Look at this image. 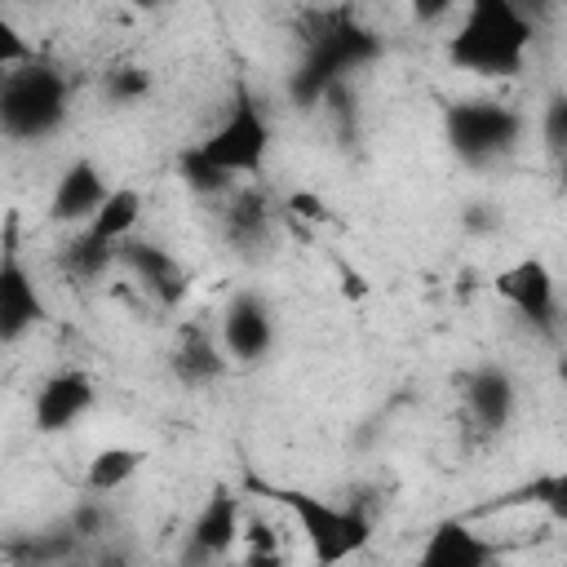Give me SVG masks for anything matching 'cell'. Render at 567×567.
Here are the masks:
<instances>
[{"label":"cell","instance_id":"13","mask_svg":"<svg viewBox=\"0 0 567 567\" xmlns=\"http://www.w3.org/2000/svg\"><path fill=\"white\" fill-rule=\"evenodd\" d=\"M106 177L93 159H71L53 186V199H49V221L58 226H75V221H89L97 213V204L106 199Z\"/></svg>","mask_w":567,"mask_h":567},{"label":"cell","instance_id":"29","mask_svg":"<svg viewBox=\"0 0 567 567\" xmlns=\"http://www.w3.org/2000/svg\"><path fill=\"white\" fill-rule=\"evenodd\" d=\"M128 4H133V9H159L164 0H128Z\"/></svg>","mask_w":567,"mask_h":567},{"label":"cell","instance_id":"9","mask_svg":"<svg viewBox=\"0 0 567 567\" xmlns=\"http://www.w3.org/2000/svg\"><path fill=\"white\" fill-rule=\"evenodd\" d=\"M270 341H275L270 306L257 292H235L230 306L221 310V350H226V359L257 363V359H266Z\"/></svg>","mask_w":567,"mask_h":567},{"label":"cell","instance_id":"4","mask_svg":"<svg viewBox=\"0 0 567 567\" xmlns=\"http://www.w3.org/2000/svg\"><path fill=\"white\" fill-rule=\"evenodd\" d=\"M518 133H523V115L509 111L505 102H456V106H447V142L474 168L505 159L518 146Z\"/></svg>","mask_w":567,"mask_h":567},{"label":"cell","instance_id":"22","mask_svg":"<svg viewBox=\"0 0 567 567\" xmlns=\"http://www.w3.org/2000/svg\"><path fill=\"white\" fill-rule=\"evenodd\" d=\"M102 89L115 106H128V102H142L151 93V75H146V66H115Z\"/></svg>","mask_w":567,"mask_h":567},{"label":"cell","instance_id":"19","mask_svg":"<svg viewBox=\"0 0 567 567\" xmlns=\"http://www.w3.org/2000/svg\"><path fill=\"white\" fill-rule=\"evenodd\" d=\"M115 261V244H106V239H97V235H89V230H80L66 248H62V270L71 275V279H97L106 266Z\"/></svg>","mask_w":567,"mask_h":567},{"label":"cell","instance_id":"14","mask_svg":"<svg viewBox=\"0 0 567 567\" xmlns=\"http://www.w3.org/2000/svg\"><path fill=\"white\" fill-rule=\"evenodd\" d=\"M496 558H501V549L487 536H478L465 518H443L430 532V540L421 545L425 567H487Z\"/></svg>","mask_w":567,"mask_h":567},{"label":"cell","instance_id":"10","mask_svg":"<svg viewBox=\"0 0 567 567\" xmlns=\"http://www.w3.org/2000/svg\"><path fill=\"white\" fill-rule=\"evenodd\" d=\"M115 261L128 266V270L142 279V288H146L159 306H177V301L186 297V270H182V261H177L173 252H164L159 244L128 235V239L115 244Z\"/></svg>","mask_w":567,"mask_h":567},{"label":"cell","instance_id":"1","mask_svg":"<svg viewBox=\"0 0 567 567\" xmlns=\"http://www.w3.org/2000/svg\"><path fill=\"white\" fill-rule=\"evenodd\" d=\"M532 44V18L518 0H465V18L447 40V58L474 75H518Z\"/></svg>","mask_w":567,"mask_h":567},{"label":"cell","instance_id":"7","mask_svg":"<svg viewBox=\"0 0 567 567\" xmlns=\"http://www.w3.org/2000/svg\"><path fill=\"white\" fill-rule=\"evenodd\" d=\"M496 292L540 332H554L558 328V288H554V275L540 257H523L514 261L509 270L496 275Z\"/></svg>","mask_w":567,"mask_h":567},{"label":"cell","instance_id":"25","mask_svg":"<svg viewBox=\"0 0 567 567\" xmlns=\"http://www.w3.org/2000/svg\"><path fill=\"white\" fill-rule=\"evenodd\" d=\"M284 217H301V221H332L328 199H319L315 190H292L284 199Z\"/></svg>","mask_w":567,"mask_h":567},{"label":"cell","instance_id":"21","mask_svg":"<svg viewBox=\"0 0 567 567\" xmlns=\"http://www.w3.org/2000/svg\"><path fill=\"white\" fill-rule=\"evenodd\" d=\"M177 173H182V182H186L195 195H226V190L235 186V177H230L221 164H213L199 146H186V151L177 155Z\"/></svg>","mask_w":567,"mask_h":567},{"label":"cell","instance_id":"6","mask_svg":"<svg viewBox=\"0 0 567 567\" xmlns=\"http://www.w3.org/2000/svg\"><path fill=\"white\" fill-rule=\"evenodd\" d=\"M49 319V306L31 279V270L22 266L18 257V244H13V217H9V230H4V244H0V346H13L22 341L31 328H40Z\"/></svg>","mask_w":567,"mask_h":567},{"label":"cell","instance_id":"17","mask_svg":"<svg viewBox=\"0 0 567 567\" xmlns=\"http://www.w3.org/2000/svg\"><path fill=\"white\" fill-rule=\"evenodd\" d=\"M142 461H146L142 447H124V443L102 447V452H93V461H89V470H84V487H89L93 496H106V492L124 487V483L142 470Z\"/></svg>","mask_w":567,"mask_h":567},{"label":"cell","instance_id":"24","mask_svg":"<svg viewBox=\"0 0 567 567\" xmlns=\"http://www.w3.org/2000/svg\"><path fill=\"white\" fill-rule=\"evenodd\" d=\"M35 53H31V44H27V35L9 22V18H0V75L9 71V66H22V62H31Z\"/></svg>","mask_w":567,"mask_h":567},{"label":"cell","instance_id":"28","mask_svg":"<svg viewBox=\"0 0 567 567\" xmlns=\"http://www.w3.org/2000/svg\"><path fill=\"white\" fill-rule=\"evenodd\" d=\"M363 292H368L363 275H350V270H346V297H363Z\"/></svg>","mask_w":567,"mask_h":567},{"label":"cell","instance_id":"5","mask_svg":"<svg viewBox=\"0 0 567 567\" xmlns=\"http://www.w3.org/2000/svg\"><path fill=\"white\" fill-rule=\"evenodd\" d=\"M199 151L213 164H221L230 177H239V173L257 177L261 173L266 151H270V124H266V115H261V106H257V97L248 89L235 93L230 115L199 142Z\"/></svg>","mask_w":567,"mask_h":567},{"label":"cell","instance_id":"11","mask_svg":"<svg viewBox=\"0 0 567 567\" xmlns=\"http://www.w3.org/2000/svg\"><path fill=\"white\" fill-rule=\"evenodd\" d=\"M93 377L80 372V368H66V372H53L40 390H35V430L40 434H58V430H71L89 408H93Z\"/></svg>","mask_w":567,"mask_h":567},{"label":"cell","instance_id":"26","mask_svg":"<svg viewBox=\"0 0 567 567\" xmlns=\"http://www.w3.org/2000/svg\"><path fill=\"white\" fill-rule=\"evenodd\" d=\"M545 146L549 155H563L567 146V97H549L545 106Z\"/></svg>","mask_w":567,"mask_h":567},{"label":"cell","instance_id":"20","mask_svg":"<svg viewBox=\"0 0 567 567\" xmlns=\"http://www.w3.org/2000/svg\"><path fill=\"white\" fill-rule=\"evenodd\" d=\"M509 505H549L554 518H567V478H563L558 470H554V474H540V478L523 483L518 492H509V496L483 505V514H487V509H509Z\"/></svg>","mask_w":567,"mask_h":567},{"label":"cell","instance_id":"3","mask_svg":"<svg viewBox=\"0 0 567 567\" xmlns=\"http://www.w3.org/2000/svg\"><path fill=\"white\" fill-rule=\"evenodd\" d=\"M66 120V80L44 62H22L0 75V133L13 142H40Z\"/></svg>","mask_w":567,"mask_h":567},{"label":"cell","instance_id":"8","mask_svg":"<svg viewBox=\"0 0 567 567\" xmlns=\"http://www.w3.org/2000/svg\"><path fill=\"white\" fill-rule=\"evenodd\" d=\"M239 532H244L239 496L226 492V487H217V492L199 505V514H195V523H190V532H186L182 563H213V558H226L230 545L239 540Z\"/></svg>","mask_w":567,"mask_h":567},{"label":"cell","instance_id":"18","mask_svg":"<svg viewBox=\"0 0 567 567\" xmlns=\"http://www.w3.org/2000/svg\"><path fill=\"white\" fill-rule=\"evenodd\" d=\"M266 230H270V204H266V195L261 190L235 195V204L226 208V235H230V244L257 248L266 239Z\"/></svg>","mask_w":567,"mask_h":567},{"label":"cell","instance_id":"27","mask_svg":"<svg viewBox=\"0 0 567 567\" xmlns=\"http://www.w3.org/2000/svg\"><path fill=\"white\" fill-rule=\"evenodd\" d=\"M452 9H456V0H408V13H412V22H421V27H434V22H443Z\"/></svg>","mask_w":567,"mask_h":567},{"label":"cell","instance_id":"12","mask_svg":"<svg viewBox=\"0 0 567 567\" xmlns=\"http://www.w3.org/2000/svg\"><path fill=\"white\" fill-rule=\"evenodd\" d=\"M461 394H465V412H470V421H474L478 430L496 434V430L509 425L518 394H514V377H509L501 363H483V368L465 372V377H461Z\"/></svg>","mask_w":567,"mask_h":567},{"label":"cell","instance_id":"15","mask_svg":"<svg viewBox=\"0 0 567 567\" xmlns=\"http://www.w3.org/2000/svg\"><path fill=\"white\" fill-rule=\"evenodd\" d=\"M173 372L182 385H208L226 372V354L213 346V337L199 323H186L173 346Z\"/></svg>","mask_w":567,"mask_h":567},{"label":"cell","instance_id":"16","mask_svg":"<svg viewBox=\"0 0 567 567\" xmlns=\"http://www.w3.org/2000/svg\"><path fill=\"white\" fill-rule=\"evenodd\" d=\"M137 217H142V195L133 186H111L106 199L97 204V213L84 221V230L97 235V239H106V244H120V239L133 235Z\"/></svg>","mask_w":567,"mask_h":567},{"label":"cell","instance_id":"23","mask_svg":"<svg viewBox=\"0 0 567 567\" xmlns=\"http://www.w3.org/2000/svg\"><path fill=\"white\" fill-rule=\"evenodd\" d=\"M66 527L75 532V540H93V536H106V527H111V509H106V501H102V496H89V501H80V505L71 509Z\"/></svg>","mask_w":567,"mask_h":567},{"label":"cell","instance_id":"2","mask_svg":"<svg viewBox=\"0 0 567 567\" xmlns=\"http://www.w3.org/2000/svg\"><path fill=\"white\" fill-rule=\"evenodd\" d=\"M244 492L270 496L275 505H284L297 518V527L310 540L319 563H341V558L359 554L368 545V536H372L368 514L354 509V505H328L323 496H310V492L284 487V483H266V478H244Z\"/></svg>","mask_w":567,"mask_h":567}]
</instances>
